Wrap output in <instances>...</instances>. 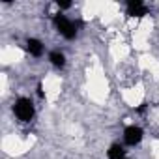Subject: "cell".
I'll use <instances>...</instances> for the list:
<instances>
[{"instance_id":"cell-2","label":"cell","mask_w":159,"mask_h":159,"mask_svg":"<svg viewBox=\"0 0 159 159\" xmlns=\"http://www.w3.org/2000/svg\"><path fill=\"white\" fill-rule=\"evenodd\" d=\"M13 112L17 116V120L21 122H30L34 118V105L28 98H19L13 105Z\"/></svg>"},{"instance_id":"cell-8","label":"cell","mask_w":159,"mask_h":159,"mask_svg":"<svg viewBox=\"0 0 159 159\" xmlns=\"http://www.w3.org/2000/svg\"><path fill=\"white\" fill-rule=\"evenodd\" d=\"M56 6H58L60 10H67V8H71V2H60V0H58Z\"/></svg>"},{"instance_id":"cell-4","label":"cell","mask_w":159,"mask_h":159,"mask_svg":"<svg viewBox=\"0 0 159 159\" xmlns=\"http://www.w3.org/2000/svg\"><path fill=\"white\" fill-rule=\"evenodd\" d=\"M127 15L129 17H144V15H148V8L140 0H129L127 2Z\"/></svg>"},{"instance_id":"cell-5","label":"cell","mask_w":159,"mask_h":159,"mask_svg":"<svg viewBox=\"0 0 159 159\" xmlns=\"http://www.w3.org/2000/svg\"><path fill=\"white\" fill-rule=\"evenodd\" d=\"M26 49H28V52L32 56H41L43 54V43L39 39H36V38H30L26 41Z\"/></svg>"},{"instance_id":"cell-7","label":"cell","mask_w":159,"mask_h":159,"mask_svg":"<svg viewBox=\"0 0 159 159\" xmlns=\"http://www.w3.org/2000/svg\"><path fill=\"white\" fill-rule=\"evenodd\" d=\"M49 60H51V64H52L54 67H64V66H66V56H64V52H60V51H52V52L49 54Z\"/></svg>"},{"instance_id":"cell-3","label":"cell","mask_w":159,"mask_h":159,"mask_svg":"<svg viewBox=\"0 0 159 159\" xmlns=\"http://www.w3.org/2000/svg\"><path fill=\"white\" fill-rule=\"evenodd\" d=\"M142 135H144V131L139 125H129L124 131V140H125L127 146H137L142 140Z\"/></svg>"},{"instance_id":"cell-6","label":"cell","mask_w":159,"mask_h":159,"mask_svg":"<svg viewBox=\"0 0 159 159\" xmlns=\"http://www.w3.org/2000/svg\"><path fill=\"white\" fill-rule=\"evenodd\" d=\"M107 157H109V159H125V150H124L120 144H112V146L107 150Z\"/></svg>"},{"instance_id":"cell-1","label":"cell","mask_w":159,"mask_h":159,"mask_svg":"<svg viewBox=\"0 0 159 159\" xmlns=\"http://www.w3.org/2000/svg\"><path fill=\"white\" fill-rule=\"evenodd\" d=\"M52 23H54V28L58 30V34L60 36H64L66 39H73L75 36H77V26L66 17V15H62V13H56L54 15V19H52Z\"/></svg>"}]
</instances>
